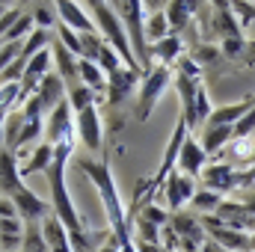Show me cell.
Listing matches in <instances>:
<instances>
[{
    "label": "cell",
    "mask_w": 255,
    "mask_h": 252,
    "mask_svg": "<svg viewBox=\"0 0 255 252\" xmlns=\"http://www.w3.org/2000/svg\"><path fill=\"white\" fill-rule=\"evenodd\" d=\"M86 9L92 12V24H95V30H98V36L122 57V63L125 68L130 71H142L139 65H136V57H133V51H130V42H128V33H125V24H122V18H119V12H116V6L113 3H86Z\"/></svg>",
    "instance_id": "cell-1"
},
{
    "label": "cell",
    "mask_w": 255,
    "mask_h": 252,
    "mask_svg": "<svg viewBox=\"0 0 255 252\" xmlns=\"http://www.w3.org/2000/svg\"><path fill=\"white\" fill-rule=\"evenodd\" d=\"M122 24H125L128 42H130V51L136 57V65L145 71H151V60H148V42H145V9L139 0H128V3H113Z\"/></svg>",
    "instance_id": "cell-2"
},
{
    "label": "cell",
    "mask_w": 255,
    "mask_h": 252,
    "mask_svg": "<svg viewBox=\"0 0 255 252\" xmlns=\"http://www.w3.org/2000/svg\"><path fill=\"white\" fill-rule=\"evenodd\" d=\"M172 83V68H157L151 65V71L142 74L139 80V89H136V119L145 122L151 116V110L157 107L160 95L166 92V86Z\"/></svg>",
    "instance_id": "cell-3"
},
{
    "label": "cell",
    "mask_w": 255,
    "mask_h": 252,
    "mask_svg": "<svg viewBox=\"0 0 255 252\" xmlns=\"http://www.w3.org/2000/svg\"><path fill=\"white\" fill-rule=\"evenodd\" d=\"M202 220V229L208 232V238L214 244H220L226 252H250V235L235 229V226H226L217 214H208V217H199Z\"/></svg>",
    "instance_id": "cell-4"
},
{
    "label": "cell",
    "mask_w": 255,
    "mask_h": 252,
    "mask_svg": "<svg viewBox=\"0 0 255 252\" xmlns=\"http://www.w3.org/2000/svg\"><path fill=\"white\" fill-rule=\"evenodd\" d=\"M74 136L77 142H83L92 154L101 151V142H104V127H101V113H98V104L74 113Z\"/></svg>",
    "instance_id": "cell-5"
},
{
    "label": "cell",
    "mask_w": 255,
    "mask_h": 252,
    "mask_svg": "<svg viewBox=\"0 0 255 252\" xmlns=\"http://www.w3.org/2000/svg\"><path fill=\"white\" fill-rule=\"evenodd\" d=\"M68 139H77L74 136V110L68 107V101H63L54 113L45 116V142L60 145Z\"/></svg>",
    "instance_id": "cell-6"
},
{
    "label": "cell",
    "mask_w": 255,
    "mask_h": 252,
    "mask_svg": "<svg viewBox=\"0 0 255 252\" xmlns=\"http://www.w3.org/2000/svg\"><path fill=\"white\" fill-rule=\"evenodd\" d=\"M15 160H18V172L21 178L33 175V172H48V166L54 163V145L51 142H36V145H27L21 151H15Z\"/></svg>",
    "instance_id": "cell-7"
},
{
    "label": "cell",
    "mask_w": 255,
    "mask_h": 252,
    "mask_svg": "<svg viewBox=\"0 0 255 252\" xmlns=\"http://www.w3.org/2000/svg\"><path fill=\"white\" fill-rule=\"evenodd\" d=\"M163 199H166V205L178 214V211H184L187 205L193 202V196H196V178H187V175H181L178 169L163 181Z\"/></svg>",
    "instance_id": "cell-8"
},
{
    "label": "cell",
    "mask_w": 255,
    "mask_h": 252,
    "mask_svg": "<svg viewBox=\"0 0 255 252\" xmlns=\"http://www.w3.org/2000/svg\"><path fill=\"white\" fill-rule=\"evenodd\" d=\"M54 6H57V18H60V24H65L68 30H74V33H80V36L98 33V30H95V24H92V15H89L86 3L60 0V3H54Z\"/></svg>",
    "instance_id": "cell-9"
},
{
    "label": "cell",
    "mask_w": 255,
    "mask_h": 252,
    "mask_svg": "<svg viewBox=\"0 0 255 252\" xmlns=\"http://www.w3.org/2000/svg\"><path fill=\"white\" fill-rule=\"evenodd\" d=\"M205 166H208V151L202 148V142L193 133H187V139H184V145L178 151V166L175 169L181 175H187V178H199Z\"/></svg>",
    "instance_id": "cell-10"
},
{
    "label": "cell",
    "mask_w": 255,
    "mask_h": 252,
    "mask_svg": "<svg viewBox=\"0 0 255 252\" xmlns=\"http://www.w3.org/2000/svg\"><path fill=\"white\" fill-rule=\"evenodd\" d=\"M199 178L205 181V190H214L220 196L235 187H241V172H235L229 163H208Z\"/></svg>",
    "instance_id": "cell-11"
},
{
    "label": "cell",
    "mask_w": 255,
    "mask_h": 252,
    "mask_svg": "<svg viewBox=\"0 0 255 252\" xmlns=\"http://www.w3.org/2000/svg\"><path fill=\"white\" fill-rule=\"evenodd\" d=\"M139 80H142V71L119 68L116 74L107 77V101H110V104H122L130 92L139 89Z\"/></svg>",
    "instance_id": "cell-12"
},
{
    "label": "cell",
    "mask_w": 255,
    "mask_h": 252,
    "mask_svg": "<svg viewBox=\"0 0 255 252\" xmlns=\"http://www.w3.org/2000/svg\"><path fill=\"white\" fill-rule=\"evenodd\" d=\"M12 205L18 208V217H21V220H30V223H33V220H45V217L51 214V205H48L42 196H36L27 184L12 196Z\"/></svg>",
    "instance_id": "cell-13"
},
{
    "label": "cell",
    "mask_w": 255,
    "mask_h": 252,
    "mask_svg": "<svg viewBox=\"0 0 255 252\" xmlns=\"http://www.w3.org/2000/svg\"><path fill=\"white\" fill-rule=\"evenodd\" d=\"M24 187V178L18 172V160L9 148H0V196L12 199L18 190Z\"/></svg>",
    "instance_id": "cell-14"
},
{
    "label": "cell",
    "mask_w": 255,
    "mask_h": 252,
    "mask_svg": "<svg viewBox=\"0 0 255 252\" xmlns=\"http://www.w3.org/2000/svg\"><path fill=\"white\" fill-rule=\"evenodd\" d=\"M36 98H39V104H42V110H45V116L48 113H54L60 104H63L65 98H68V89H65V83L57 77V71H51L45 80H42V86H39V92H36Z\"/></svg>",
    "instance_id": "cell-15"
},
{
    "label": "cell",
    "mask_w": 255,
    "mask_h": 252,
    "mask_svg": "<svg viewBox=\"0 0 255 252\" xmlns=\"http://www.w3.org/2000/svg\"><path fill=\"white\" fill-rule=\"evenodd\" d=\"M253 104H255V98H244V101H235V104H226V107H214L211 116H208V122H205V127H223V125L235 127Z\"/></svg>",
    "instance_id": "cell-16"
},
{
    "label": "cell",
    "mask_w": 255,
    "mask_h": 252,
    "mask_svg": "<svg viewBox=\"0 0 255 252\" xmlns=\"http://www.w3.org/2000/svg\"><path fill=\"white\" fill-rule=\"evenodd\" d=\"M181 51H184L181 39L178 36H166L163 42L148 45V60H154L157 68H172V65L181 60Z\"/></svg>",
    "instance_id": "cell-17"
},
{
    "label": "cell",
    "mask_w": 255,
    "mask_h": 252,
    "mask_svg": "<svg viewBox=\"0 0 255 252\" xmlns=\"http://www.w3.org/2000/svg\"><path fill=\"white\" fill-rule=\"evenodd\" d=\"M42 226H45V229H42V238H45V244H48V252H74L65 226L54 217V214H48V217L42 220Z\"/></svg>",
    "instance_id": "cell-18"
},
{
    "label": "cell",
    "mask_w": 255,
    "mask_h": 252,
    "mask_svg": "<svg viewBox=\"0 0 255 252\" xmlns=\"http://www.w3.org/2000/svg\"><path fill=\"white\" fill-rule=\"evenodd\" d=\"M77 77H80V83H83L86 89H92L98 98L107 95V74L98 68V63H92V60H80V63H77Z\"/></svg>",
    "instance_id": "cell-19"
},
{
    "label": "cell",
    "mask_w": 255,
    "mask_h": 252,
    "mask_svg": "<svg viewBox=\"0 0 255 252\" xmlns=\"http://www.w3.org/2000/svg\"><path fill=\"white\" fill-rule=\"evenodd\" d=\"M54 39H57V33H54V30H33V33L21 42V63L27 65L33 57H36V54L48 51Z\"/></svg>",
    "instance_id": "cell-20"
},
{
    "label": "cell",
    "mask_w": 255,
    "mask_h": 252,
    "mask_svg": "<svg viewBox=\"0 0 255 252\" xmlns=\"http://www.w3.org/2000/svg\"><path fill=\"white\" fill-rule=\"evenodd\" d=\"M235 139V130L229 125L223 127H202V148L208 151V157L214 154H223V148Z\"/></svg>",
    "instance_id": "cell-21"
},
{
    "label": "cell",
    "mask_w": 255,
    "mask_h": 252,
    "mask_svg": "<svg viewBox=\"0 0 255 252\" xmlns=\"http://www.w3.org/2000/svg\"><path fill=\"white\" fill-rule=\"evenodd\" d=\"M214 12H217V15H211V21H214L217 36H223L226 42H229V39H238L241 27H238V21H235V15H232V6H229V3H217Z\"/></svg>",
    "instance_id": "cell-22"
},
{
    "label": "cell",
    "mask_w": 255,
    "mask_h": 252,
    "mask_svg": "<svg viewBox=\"0 0 255 252\" xmlns=\"http://www.w3.org/2000/svg\"><path fill=\"white\" fill-rule=\"evenodd\" d=\"M145 9V6H142ZM169 36V21H166V12L163 9H145V42L154 45V42H163Z\"/></svg>",
    "instance_id": "cell-23"
},
{
    "label": "cell",
    "mask_w": 255,
    "mask_h": 252,
    "mask_svg": "<svg viewBox=\"0 0 255 252\" xmlns=\"http://www.w3.org/2000/svg\"><path fill=\"white\" fill-rule=\"evenodd\" d=\"M21 104H24L21 83H3L0 80V122H6V116L15 113Z\"/></svg>",
    "instance_id": "cell-24"
},
{
    "label": "cell",
    "mask_w": 255,
    "mask_h": 252,
    "mask_svg": "<svg viewBox=\"0 0 255 252\" xmlns=\"http://www.w3.org/2000/svg\"><path fill=\"white\" fill-rule=\"evenodd\" d=\"M30 15H33L36 30H57V24H60V18H57V6H54V3H33Z\"/></svg>",
    "instance_id": "cell-25"
},
{
    "label": "cell",
    "mask_w": 255,
    "mask_h": 252,
    "mask_svg": "<svg viewBox=\"0 0 255 252\" xmlns=\"http://www.w3.org/2000/svg\"><path fill=\"white\" fill-rule=\"evenodd\" d=\"M163 12H166L169 30H181V27H184V24L193 18L196 3H166V6H163Z\"/></svg>",
    "instance_id": "cell-26"
},
{
    "label": "cell",
    "mask_w": 255,
    "mask_h": 252,
    "mask_svg": "<svg viewBox=\"0 0 255 252\" xmlns=\"http://www.w3.org/2000/svg\"><path fill=\"white\" fill-rule=\"evenodd\" d=\"M220 202H223V196H220V193H214V190H196V196H193L190 205L202 214V217H208V214H217Z\"/></svg>",
    "instance_id": "cell-27"
},
{
    "label": "cell",
    "mask_w": 255,
    "mask_h": 252,
    "mask_svg": "<svg viewBox=\"0 0 255 252\" xmlns=\"http://www.w3.org/2000/svg\"><path fill=\"white\" fill-rule=\"evenodd\" d=\"M95 63H98V68H101L107 77H110V74H116L119 68H125L122 57H119V54H116L110 45H104V48H101V54H98V60H95Z\"/></svg>",
    "instance_id": "cell-28"
},
{
    "label": "cell",
    "mask_w": 255,
    "mask_h": 252,
    "mask_svg": "<svg viewBox=\"0 0 255 252\" xmlns=\"http://www.w3.org/2000/svg\"><path fill=\"white\" fill-rule=\"evenodd\" d=\"M21 60V42H0V74Z\"/></svg>",
    "instance_id": "cell-29"
},
{
    "label": "cell",
    "mask_w": 255,
    "mask_h": 252,
    "mask_svg": "<svg viewBox=\"0 0 255 252\" xmlns=\"http://www.w3.org/2000/svg\"><path fill=\"white\" fill-rule=\"evenodd\" d=\"M139 220H145V223H151V226H157V229H166L169 211H163V208H157V205H139Z\"/></svg>",
    "instance_id": "cell-30"
},
{
    "label": "cell",
    "mask_w": 255,
    "mask_h": 252,
    "mask_svg": "<svg viewBox=\"0 0 255 252\" xmlns=\"http://www.w3.org/2000/svg\"><path fill=\"white\" fill-rule=\"evenodd\" d=\"M232 130H235V139H250V136H253L255 133V104L244 113V119L232 127Z\"/></svg>",
    "instance_id": "cell-31"
},
{
    "label": "cell",
    "mask_w": 255,
    "mask_h": 252,
    "mask_svg": "<svg viewBox=\"0 0 255 252\" xmlns=\"http://www.w3.org/2000/svg\"><path fill=\"white\" fill-rule=\"evenodd\" d=\"M21 15H24V9H21V6H6V12L0 15V42L6 39V33L15 27V21H18Z\"/></svg>",
    "instance_id": "cell-32"
},
{
    "label": "cell",
    "mask_w": 255,
    "mask_h": 252,
    "mask_svg": "<svg viewBox=\"0 0 255 252\" xmlns=\"http://www.w3.org/2000/svg\"><path fill=\"white\" fill-rule=\"evenodd\" d=\"M24 244V235H0V252H15Z\"/></svg>",
    "instance_id": "cell-33"
},
{
    "label": "cell",
    "mask_w": 255,
    "mask_h": 252,
    "mask_svg": "<svg viewBox=\"0 0 255 252\" xmlns=\"http://www.w3.org/2000/svg\"><path fill=\"white\" fill-rule=\"evenodd\" d=\"M0 235H24V220H0Z\"/></svg>",
    "instance_id": "cell-34"
},
{
    "label": "cell",
    "mask_w": 255,
    "mask_h": 252,
    "mask_svg": "<svg viewBox=\"0 0 255 252\" xmlns=\"http://www.w3.org/2000/svg\"><path fill=\"white\" fill-rule=\"evenodd\" d=\"M0 220H21L18 217V208L12 205V199H3L0 196Z\"/></svg>",
    "instance_id": "cell-35"
},
{
    "label": "cell",
    "mask_w": 255,
    "mask_h": 252,
    "mask_svg": "<svg viewBox=\"0 0 255 252\" xmlns=\"http://www.w3.org/2000/svg\"><path fill=\"white\" fill-rule=\"evenodd\" d=\"M244 184H250V190H255V157L250 160V169L241 172V187H244Z\"/></svg>",
    "instance_id": "cell-36"
},
{
    "label": "cell",
    "mask_w": 255,
    "mask_h": 252,
    "mask_svg": "<svg viewBox=\"0 0 255 252\" xmlns=\"http://www.w3.org/2000/svg\"><path fill=\"white\" fill-rule=\"evenodd\" d=\"M133 250L136 252H163L157 244H145V241H136V238H133Z\"/></svg>",
    "instance_id": "cell-37"
},
{
    "label": "cell",
    "mask_w": 255,
    "mask_h": 252,
    "mask_svg": "<svg viewBox=\"0 0 255 252\" xmlns=\"http://www.w3.org/2000/svg\"><path fill=\"white\" fill-rule=\"evenodd\" d=\"M241 205L250 211V214H255V190H247L244 193V199H241Z\"/></svg>",
    "instance_id": "cell-38"
},
{
    "label": "cell",
    "mask_w": 255,
    "mask_h": 252,
    "mask_svg": "<svg viewBox=\"0 0 255 252\" xmlns=\"http://www.w3.org/2000/svg\"><path fill=\"white\" fill-rule=\"evenodd\" d=\"M199 252H226V250H223V247H220V244H214V241H211V238H208V241H205V244H202V247H199Z\"/></svg>",
    "instance_id": "cell-39"
},
{
    "label": "cell",
    "mask_w": 255,
    "mask_h": 252,
    "mask_svg": "<svg viewBox=\"0 0 255 252\" xmlns=\"http://www.w3.org/2000/svg\"><path fill=\"white\" fill-rule=\"evenodd\" d=\"M98 252H122V250H119V244H116V238H113V241H110L107 247L101 244V247H98Z\"/></svg>",
    "instance_id": "cell-40"
},
{
    "label": "cell",
    "mask_w": 255,
    "mask_h": 252,
    "mask_svg": "<svg viewBox=\"0 0 255 252\" xmlns=\"http://www.w3.org/2000/svg\"><path fill=\"white\" fill-rule=\"evenodd\" d=\"M250 252H255V235H250Z\"/></svg>",
    "instance_id": "cell-41"
},
{
    "label": "cell",
    "mask_w": 255,
    "mask_h": 252,
    "mask_svg": "<svg viewBox=\"0 0 255 252\" xmlns=\"http://www.w3.org/2000/svg\"><path fill=\"white\" fill-rule=\"evenodd\" d=\"M3 12H6V3H0V15H3Z\"/></svg>",
    "instance_id": "cell-42"
},
{
    "label": "cell",
    "mask_w": 255,
    "mask_h": 252,
    "mask_svg": "<svg viewBox=\"0 0 255 252\" xmlns=\"http://www.w3.org/2000/svg\"><path fill=\"white\" fill-rule=\"evenodd\" d=\"M163 252H178V250H163Z\"/></svg>",
    "instance_id": "cell-43"
}]
</instances>
